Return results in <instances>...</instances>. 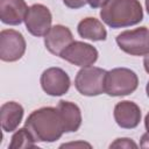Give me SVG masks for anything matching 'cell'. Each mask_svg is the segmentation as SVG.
<instances>
[{
    "mask_svg": "<svg viewBox=\"0 0 149 149\" xmlns=\"http://www.w3.org/2000/svg\"><path fill=\"white\" fill-rule=\"evenodd\" d=\"M24 127L28 128L36 142L51 143L59 140L65 133L58 108L50 106L33 111L28 115Z\"/></svg>",
    "mask_w": 149,
    "mask_h": 149,
    "instance_id": "cell-1",
    "label": "cell"
},
{
    "mask_svg": "<svg viewBox=\"0 0 149 149\" xmlns=\"http://www.w3.org/2000/svg\"><path fill=\"white\" fill-rule=\"evenodd\" d=\"M100 8L102 22L114 29L136 26L143 20L139 0H106Z\"/></svg>",
    "mask_w": 149,
    "mask_h": 149,
    "instance_id": "cell-2",
    "label": "cell"
},
{
    "mask_svg": "<svg viewBox=\"0 0 149 149\" xmlns=\"http://www.w3.org/2000/svg\"><path fill=\"white\" fill-rule=\"evenodd\" d=\"M137 74L128 68H114L106 73L105 93L111 97H125L136 91Z\"/></svg>",
    "mask_w": 149,
    "mask_h": 149,
    "instance_id": "cell-3",
    "label": "cell"
},
{
    "mask_svg": "<svg viewBox=\"0 0 149 149\" xmlns=\"http://www.w3.org/2000/svg\"><path fill=\"white\" fill-rule=\"evenodd\" d=\"M107 71L98 66L81 68L74 78L76 90L85 97H97L105 93V78Z\"/></svg>",
    "mask_w": 149,
    "mask_h": 149,
    "instance_id": "cell-4",
    "label": "cell"
},
{
    "mask_svg": "<svg viewBox=\"0 0 149 149\" xmlns=\"http://www.w3.org/2000/svg\"><path fill=\"white\" fill-rule=\"evenodd\" d=\"M118 47L130 56H146L149 54V29L139 27L120 33L116 38Z\"/></svg>",
    "mask_w": 149,
    "mask_h": 149,
    "instance_id": "cell-5",
    "label": "cell"
},
{
    "mask_svg": "<svg viewBox=\"0 0 149 149\" xmlns=\"http://www.w3.org/2000/svg\"><path fill=\"white\" fill-rule=\"evenodd\" d=\"M27 43L23 35L15 29H2L0 31V59L13 63L22 58Z\"/></svg>",
    "mask_w": 149,
    "mask_h": 149,
    "instance_id": "cell-6",
    "label": "cell"
},
{
    "mask_svg": "<svg viewBox=\"0 0 149 149\" xmlns=\"http://www.w3.org/2000/svg\"><path fill=\"white\" fill-rule=\"evenodd\" d=\"M59 57L79 68H86L93 65L98 61L99 52L97 48L90 43L73 41L61 52Z\"/></svg>",
    "mask_w": 149,
    "mask_h": 149,
    "instance_id": "cell-7",
    "label": "cell"
},
{
    "mask_svg": "<svg viewBox=\"0 0 149 149\" xmlns=\"http://www.w3.org/2000/svg\"><path fill=\"white\" fill-rule=\"evenodd\" d=\"M52 23V15L50 9L42 3H34L28 8L24 17L26 29L35 37L45 36L50 30Z\"/></svg>",
    "mask_w": 149,
    "mask_h": 149,
    "instance_id": "cell-8",
    "label": "cell"
},
{
    "mask_svg": "<svg viewBox=\"0 0 149 149\" xmlns=\"http://www.w3.org/2000/svg\"><path fill=\"white\" fill-rule=\"evenodd\" d=\"M40 83L42 90L51 97H61L65 94L71 86L69 74L57 66L45 69L41 74Z\"/></svg>",
    "mask_w": 149,
    "mask_h": 149,
    "instance_id": "cell-9",
    "label": "cell"
},
{
    "mask_svg": "<svg viewBox=\"0 0 149 149\" xmlns=\"http://www.w3.org/2000/svg\"><path fill=\"white\" fill-rule=\"evenodd\" d=\"M113 116L120 128L134 129L140 125L142 113L136 102L130 100H122L115 105Z\"/></svg>",
    "mask_w": 149,
    "mask_h": 149,
    "instance_id": "cell-10",
    "label": "cell"
},
{
    "mask_svg": "<svg viewBox=\"0 0 149 149\" xmlns=\"http://www.w3.org/2000/svg\"><path fill=\"white\" fill-rule=\"evenodd\" d=\"M73 41L74 40L71 30L63 24L52 26L44 36V45L47 50L58 57L61 56V52Z\"/></svg>",
    "mask_w": 149,
    "mask_h": 149,
    "instance_id": "cell-11",
    "label": "cell"
},
{
    "mask_svg": "<svg viewBox=\"0 0 149 149\" xmlns=\"http://www.w3.org/2000/svg\"><path fill=\"white\" fill-rule=\"evenodd\" d=\"M28 8L24 0H0V20L8 26H19L24 22Z\"/></svg>",
    "mask_w": 149,
    "mask_h": 149,
    "instance_id": "cell-12",
    "label": "cell"
},
{
    "mask_svg": "<svg viewBox=\"0 0 149 149\" xmlns=\"http://www.w3.org/2000/svg\"><path fill=\"white\" fill-rule=\"evenodd\" d=\"M24 109L16 101H7L0 107V121L2 130L6 133L15 132L23 119Z\"/></svg>",
    "mask_w": 149,
    "mask_h": 149,
    "instance_id": "cell-13",
    "label": "cell"
},
{
    "mask_svg": "<svg viewBox=\"0 0 149 149\" xmlns=\"http://www.w3.org/2000/svg\"><path fill=\"white\" fill-rule=\"evenodd\" d=\"M57 108L61 113L65 133H74L81 126V111L72 101L59 100Z\"/></svg>",
    "mask_w": 149,
    "mask_h": 149,
    "instance_id": "cell-14",
    "label": "cell"
},
{
    "mask_svg": "<svg viewBox=\"0 0 149 149\" xmlns=\"http://www.w3.org/2000/svg\"><path fill=\"white\" fill-rule=\"evenodd\" d=\"M77 31L80 37L93 42L105 41L107 38V30L102 24V22L91 16L79 21L77 26Z\"/></svg>",
    "mask_w": 149,
    "mask_h": 149,
    "instance_id": "cell-15",
    "label": "cell"
},
{
    "mask_svg": "<svg viewBox=\"0 0 149 149\" xmlns=\"http://www.w3.org/2000/svg\"><path fill=\"white\" fill-rule=\"evenodd\" d=\"M37 142L35 141L31 133L28 130V128L22 127L15 130L10 139V143L8 146L9 149H30L36 148Z\"/></svg>",
    "mask_w": 149,
    "mask_h": 149,
    "instance_id": "cell-16",
    "label": "cell"
},
{
    "mask_svg": "<svg viewBox=\"0 0 149 149\" xmlns=\"http://www.w3.org/2000/svg\"><path fill=\"white\" fill-rule=\"evenodd\" d=\"M137 143H135L132 139L129 137H119V139H115L111 144H109V148H126V149H129V148H137Z\"/></svg>",
    "mask_w": 149,
    "mask_h": 149,
    "instance_id": "cell-17",
    "label": "cell"
},
{
    "mask_svg": "<svg viewBox=\"0 0 149 149\" xmlns=\"http://www.w3.org/2000/svg\"><path fill=\"white\" fill-rule=\"evenodd\" d=\"M63 3L71 9H79L81 7H84L87 1L86 0H63Z\"/></svg>",
    "mask_w": 149,
    "mask_h": 149,
    "instance_id": "cell-18",
    "label": "cell"
},
{
    "mask_svg": "<svg viewBox=\"0 0 149 149\" xmlns=\"http://www.w3.org/2000/svg\"><path fill=\"white\" fill-rule=\"evenodd\" d=\"M84 147H87V148H92V146L87 142H84V141H78V142H69V143H63L59 146V148H84Z\"/></svg>",
    "mask_w": 149,
    "mask_h": 149,
    "instance_id": "cell-19",
    "label": "cell"
},
{
    "mask_svg": "<svg viewBox=\"0 0 149 149\" xmlns=\"http://www.w3.org/2000/svg\"><path fill=\"white\" fill-rule=\"evenodd\" d=\"M140 147L141 148H144V149H148L149 148V133H144L142 136H141V140H140Z\"/></svg>",
    "mask_w": 149,
    "mask_h": 149,
    "instance_id": "cell-20",
    "label": "cell"
},
{
    "mask_svg": "<svg viewBox=\"0 0 149 149\" xmlns=\"http://www.w3.org/2000/svg\"><path fill=\"white\" fill-rule=\"evenodd\" d=\"M86 1H87V3L90 5L91 8H99L104 5V2L106 0H86Z\"/></svg>",
    "mask_w": 149,
    "mask_h": 149,
    "instance_id": "cell-21",
    "label": "cell"
},
{
    "mask_svg": "<svg viewBox=\"0 0 149 149\" xmlns=\"http://www.w3.org/2000/svg\"><path fill=\"white\" fill-rule=\"evenodd\" d=\"M143 66H144L146 72L149 74V54H148V55H146V56H144V58H143Z\"/></svg>",
    "mask_w": 149,
    "mask_h": 149,
    "instance_id": "cell-22",
    "label": "cell"
},
{
    "mask_svg": "<svg viewBox=\"0 0 149 149\" xmlns=\"http://www.w3.org/2000/svg\"><path fill=\"white\" fill-rule=\"evenodd\" d=\"M144 127H146V130L149 133V112L147 113V115L144 118Z\"/></svg>",
    "mask_w": 149,
    "mask_h": 149,
    "instance_id": "cell-23",
    "label": "cell"
},
{
    "mask_svg": "<svg viewBox=\"0 0 149 149\" xmlns=\"http://www.w3.org/2000/svg\"><path fill=\"white\" fill-rule=\"evenodd\" d=\"M146 9H147V13L149 15V0H146Z\"/></svg>",
    "mask_w": 149,
    "mask_h": 149,
    "instance_id": "cell-24",
    "label": "cell"
},
{
    "mask_svg": "<svg viewBox=\"0 0 149 149\" xmlns=\"http://www.w3.org/2000/svg\"><path fill=\"white\" fill-rule=\"evenodd\" d=\"M146 92H147V95H148V98H149V81H148L147 85H146Z\"/></svg>",
    "mask_w": 149,
    "mask_h": 149,
    "instance_id": "cell-25",
    "label": "cell"
}]
</instances>
